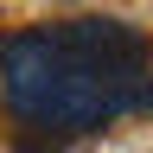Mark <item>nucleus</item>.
I'll use <instances>...</instances> for the list:
<instances>
[{"mask_svg": "<svg viewBox=\"0 0 153 153\" xmlns=\"http://www.w3.org/2000/svg\"><path fill=\"white\" fill-rule=\"evenodd\" d=\"M0 102L51 140L153 102V45L128 19H57L0 38Z\"/></svg>", "mask_w": 153, "mask_h": 153, "instance_id": "1", "label": "nucleus"}]
</instances>
